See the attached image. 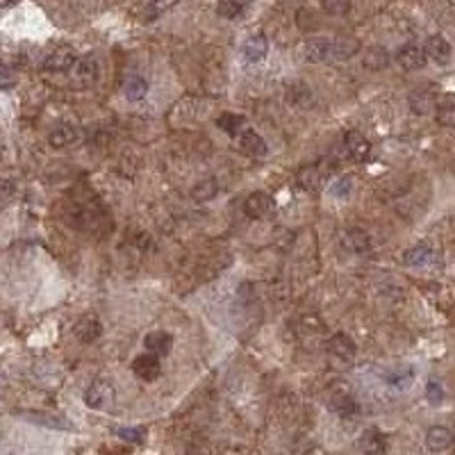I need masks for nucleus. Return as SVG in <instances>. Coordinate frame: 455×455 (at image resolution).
I'll list each match as a JSON object with an SVG mask.
<instances>
[{"label": "nucleus", "instance_id": "nucleus-1", "mask_svg": "<svg viewBox=\"0 0 455 455\" xmlns=\"http://www.w3.org/2000/svg\"><path fill=\"white\" fill-rule=\"evenodd\" d=\"M114 401V387L108 380H96L91 382V387L84 392V403L91 410H105Z\"/></svg>", "mask_w": 455, "mask_h": 455}, {"label": "nucleus", "instance_id": "nucleus-2", "mask_svg": "<svg viewBox=\"0 0 455 455\" xmlns=\"http://www.w3.org/2000/svg\"><path fill=\"white\" fill-rule=\"evenodd\" d=\"M435 105H437V89L430 87V84H426V87H417L410 94V110L415 114H419V116L430 114L432 110H435Z\"/></svg>", "mask_w": 455, "mask_h": 455}, {"label": "nucleus", "instance_id": "nucleus-3", "mask_svg": "<svg viewBox=\"0 0 455 455\" xmlns=\"http://www.w3.org/2000/svg\"><path fill=\"white\" fill-rule=\"evenodd\" d=\"M132 371H134V376H137L139 380H144V382L158 380V378H160V373H162L160 358H158V355H153V353H148V351H146L144 355L134 358V362H132Z\"/></svg>", "mask_w": 455, "mask_h": 455}, {"label": "nucleus", "instance_id": "nucleus-4", "mask_svg": "<svg viewBox=\"0 0 455 455\" xmlns=\"http://www.w3.org/2000/svg\"><path fill=\"white\" fill-rule=\"evenodd\" d=\"M396 62H398V66L405 71H421L426 66V62H428V57L423 53V46L405 44L403 48H398Z\"/></svg>", "mask_w": 455, "mask_h": 455}, {"label": "nucleus", "instance_id": "nucleus-5", "mask_svg": "<svg viewBox=\"0 0 455 455\" xmlns=\"http://www.w3.org/2000/svg\"><path fill=\"white\" fill-rule=\"evenodd\" d=\"M234 139H237L239 151H244L246 155H251V158H265V155L269 153L267 141L262 139L255 130H251V127H244Z\"/></svg>", "mask_w": 455, "mask_h": 455}, {"label": "nucleus", "instance_id": "nucleus-6", "mask_svg": "<svg viewBox=\"0 0 455 455\" xmlns=\"http://www.w3.org/2000/svg\"><path fill=\"white\" fill-rule=\"evenodd\" d=\"M75 60H77V53L73 51V48L62 46V48H55V51L46 57L44 69L51 71V73H66V71H71V66L75 64Z\"/></svg>", "mask_w": 455, "mask_h": 455}, {"label": "nucleus", "instance_id": "nucleus-7", "mask_svg": "<svg viewBox=\"0 0 455 455\" xmlns=\"http://www.w3.org/2000/svg\"><path fill=\"white\" fill-rule=\"evenodd\" d=\"M275 203L273 198L265 194V191H255L244 201V214L251 217V219H265L273 212Z\"/></svg>", "mask_w": 455, "mask_h": 455}, {"label": "nucleus", "instance_id": "nucleus-8", "mask_svg": "<svg viewBox=\"0 0 455 455\" xmlns=\"http://www.w3.org/2000/svg\"><path fill=\"white\" fill-rule=\"evenodd\" d=\"M344 148H346L348 158H353L355 162H365L369 155H371V141L358 130H351L344 134Z\"/></svg>", "mask_w": 455, "mask_h": 455}, {"label": "nucleus", "instance_id": "nucleus-9", "mask_svg": "<svg viewBox=\"0 0 455 455\" xmlns=\"http://www.w3.org/2000/svg\"><path fill=\"white\" fill-rule=\"evenodd\" d=\"M423 53H426V57H430L435 64H439V66H446V64L451 62L453 48H451L449 41L442 37V34H432V37H428V41H426Z\"/></svg>", "mask_w": 455, "mask_h": 455}, {"label": "nucleus", "instance_id": "nucleus-10", "mask_svg": "<svg viewBox=\"0 0 455 455\" xmlns=\"http://www.w3.org/2000/svg\"><path fill=\"white\" fill-rule=\"evenodd\" d=\"M328 353L332 358H337L339 362H353L355 353H358V346L355 341L346 335V332H337L328 339Z\"/></svg>", "mask_w": 455, "mask_h": 455}, {"label": "nucleus", "instance_id": "nucleus-11", "mask_svg": "<svg viewBox=\"0 0 455 455\" xmlns=\"http://www.w3.org/2000/svg\"><path fill=\"white\" fill-rule=\"evenodd\" d=\"M71 71H73V77L77 80V84H80V87H87V84L96 82L98 62L94 60V57H77L75 64L71 66Z\"/></svg>", "mask_w": 455, "mask_h": 455}, {"label": "nucleus", "instance_id": "nucleus-12", "mask_svg": "<svg viewBox=\"0 0 455 455\" xmlns=\"http://www.w3.org/2000/svg\"><path fill=\"white\" fill-rule=\"evenodd\" d=\"M453 444V432L444 426H432V428L426 432V449L430 453H442L446 449H451Z\"/></svg>", "mask_w": 455, "mask_h": 455}, {"label": "nucleus", "instance_id": "nucleus-13", "mask_svg": "<svg viewBox=\"0 0 455 455\" xmlns=\"http://www.w3.org/2000/svg\"><path fill=\"white\" fill-rule=\"evenodd\" d=\"M303 55H305V62H310V64L328 62L330 60V39L315 37V39L305 41Z\"/></svg>", "mask_w": 455, "mask_h": 455}, {"label": "nucleus", "instance_id": "nucleus-14", "mask_svg": "<svg viewBox=\"0 0 455 455\" xmlns=\"http://www.w3.org/2000/svg\"><path fill=\"white\" fill-rule=\"evenodd\" d=\"M73 332L82 344H91V341H96L103 335V323L98 321L96 317H82L80 321L75 323Z\"/></svg>", "mask_w": 455, "mask_h": 455}, {"label": "nucleus", "instance_id": "nucleus-15", "mask_svg": "<svg viewBox=\"0 0 455 455\" xmlns=\"http://www.w3.org/2000/svg\"><path fill=\"white\" fill-rule=\"evenodd\" d=\"M144 346H146L148 353H153V355H158V358H162V355L171 353L173 337H171L169 332H164V330H153V332H148V335L144 337Z\"/></svg>", "mask_w": 455, "mask_h": 455}, {"label": "nucleus", "instance_id": "nucleus-16", "mask_svg": "<svg viewBox=\"0 0 455 455\" xmlns=\"http://www.w3.org/2000/svg\"><path fill=\"white\" fill-rule=\"evenodd\" d=\"M360 53V41L353 37H339L330 41V60L344 62Z\"/></svg>", "mask_w": 455, "mask_h": 455}, {"label": "nucleus", "instance_id": "nucleus-17", "mask_svg": "<svg viewBox=\"0 0 455 455\" xmlns=\"http://www.w3.org/2000/svg\"><path fill=\"white\" fill-rule=\"evenodd\" d=\"M358 449L365 453H382L387 449V439L378 428H367L358 439Z\"/></svg>", "mask_w": 455, "mask_h": 455}, {"label": "nucleus", "instance_id": "nucleus-18", "mask_svg": "<svg viewBox=\"0 0 455 455\" xmlns=\"http://www.w3.org/2000/svg\"><path fill=\"white\" fill-rule=\"evenodd\" d=\"M435 260H437V253L426 244H419L415 248H410V251H405V255H403V262L408 267H428Z\"/></svg>", "mask_w": 455, "mask_h": 455}, {"label": "nucleus", "instance_id": "nucleus-19", "mask_svg": "<svg viewBox=\"0 0 455 455\" xmlns=\"http://www.w3.org/2000/svg\"><path fill=\"white\" fill-rule=\"evenodd\" d=\"M341 244H344L346 251H351L355 255H365L369 253V248H371V239H369V234L365 230H348L344 232Z\"/></svg>", "mask_w": 455, "mask_h": 455}, {"label": "nucleus", "instance_id": "nucleus-20", "mask_svg": "<svg viewBox=\"0 0 455 455\" xmlns=\"http://www.w3.org/2000/svg\"><path fill=\"white\" fill-rule=\"evenodd\" d=\"M27 421L32 423H41V426H48V428H55V430H71L73 426L71 421H66V417L62 415H51V412H27Z\"/></svg>", "mask_w": 455, "mask_h": 455}, {"label": "nucleus", "instance_id": "nucleus-21", "mask_svg": "<svg viewBox=\"0 0 455 455\" xmlns=\"http://www.w3.org/2000/svg\"><path fill=\"white\" fill-rule=\"evenodd\" d=\"M75 139H77V127L71 123L57 125L55 130L48 134V144H51L53 148H66L73 144Z\"/></svg>", "mask_w": 455, "mask_h": 455}, {"label": "nucleus", "instance_id": "nucleus-22", "mask_svg": "<svg viewBox=\"0 0 455 455\" xmlns=\"http://www.w3.org/2000/svg\"><path fill=\"white\" fill-rule=\"evenodd\" d=\"M267 53H269V41L267 37H262V34H253L244 44V57H246V62H251V64L262 62Z\"/></svg>", "mask_w": 455, "mask_h": 455}, {"label": "nucleus", "instance_id": "nucleus-23", "mask_svg": "<svg viewBox=\"0 0 455 455\" xmlns=\"http://www.w3.org/2000/svg\"><path fill=\"white\" fill-rule=\"evenodd\" d=\"M330 408L337 412L341 419H353L360 415V405L353 396L348 394H335L330 401Z\"/></svg>", "mask_w": 455, "mask_h": 455}, {"label": "nucleus", "instance_id": "nucleus-24", "mask_svg": "<svg viewBox=\"0 0 455 455\" xmlns=\"http://www.w3.org/2000/svg\"><path fill=\"white\" fill-rule=\"evenodd\" d=\"M217 127L219 130H223L225 134H230V137H237V134L244 130L246 125V116H241V114H230L225 112L221 116L217 119Z\"/></svg>", "mask_w": 455, "mask_h": 455}, {"label": "nucleus", "instance_id": "nucleus-25", "mask_svg": "<svg viewBox=\"0 0 455 455\" xmlns=\"http://www.w3.org/2000/svg\"><path fill=\"white\" fill-rule=\"evenodd\" d=\"M248 5H251V0H219V3H217V14L221 19L234 21V19H239L241 14L248 10Z\"/></svg>", "mask_w": 455, "mask_h": 455}, {"label": "nucleus", "instance_id": "nucleus-26", "mask_svg": "<svg viewBox=\"0 0 455 455\" xmlns=\"http://www.w3.org/2000/svg\"><path fill=\"white\" fill-rule=\"evenodd\" d=\"M435 110H437V123L439 125H444V127L455 125V101H453V96L446 94L442 98H437Z\"/></svg>", "mask_w": 455, "mask_h": 455}, {"label": "nucleus", "instance_id": "nucleus-27", "mask_svg": "<svg viewBox=\"0 0 455 455\" xmlns=\"http://www.w3.org/2000/svg\"><path fill=\"white\" fill-rule=\"evenodd\" d=\"M123 94H125L127 101H132V103L144 101L146 94H148V82L144 80V77H139V75L127 77L125 87H123Z\"/></svg>", "mask_w": 455, "mask_h": 455}, {"label": "nucleus", "instance_id": "nucleus-28", "mask_svg": "<svg viewBox=\"0 0 455 455\" xmlns=\"http://www.w3.org/2000/svg\"><path fill=\"white\" fill-rule=\"evenodd\" d=\"M389 64V53L382 46H371L365 53V66L371 71H382Z\"/></svg>", "mask_w": 455, "mask_h": 455}, {"label": "nucleus", "instance_id": "nucleus-29", "mask_svg": "<svg viewBox=\"0 0 455 455\" xmlns=\"http://www.w3.org/2000/svg\"><path fill=\"white\" fill-rule=\"evenodd\" d=\"M219 194V184L214 177H208V180H201L196 184L194 189H191V196H194V201L198 203H205V201H212Z\"/></svg>", "mask_w": 455, "mask_h": 455}, {"label": "nucleus", "instance_id": "nucleus-30", "mask_svg": "<svg viewBox=\"0 0 455 455\" xmlns=\"http://www.w3.org/2000/svg\"><path fill=\"white\" fill-rule=\"evenodd\" d=\"M298 182H301L303 189H317L319 182H321V177H319V171L317 167H303L298 171Z\"/></svg>", "mask_w": 455, "mask_h": 455}, {"label": "nucleus", "instance_id": "nucleus-31", "mask_svg": "<svg viewBox=\"0 0 455 455\" xmlns=\"http://www.w3.org/2000/svg\"><path fill=\"white\" fill-rule=\"evenodd\" d=\"M385 380L394 387H408L412 380V369H394V371L385 373Z\"/></svg>", "mask_w": 455, "mask_h": 455}, {"label": "nucleus", "instance_id": "nucleus-32", "mask_svg": "<svg viewBox=\"0 0 455 455\" xmlns=\"http://www.w3.org/2000/svg\"><path fill=\"white\" fill-rule=\"evenodd\" d=\"M116 435L130 444H141L146 439V428H116Z\"/></svg>", "mask_w": 455, "mask_h": 455}, {"label": "nucleus", "instance_id": "nucleus-33", "mask_svg": "<svg viewBox=\"0 0 455 455\" xmlns=\"http://www.w3.org/2000/svg\"><path fill=\"white\" fill-rule=\"evenodd\" d=\"M426 398H428L430 405H439L444 401V389L435 378L428 380V385H426Z\"/></svg>", "mask_w": 455, "mask_h": 455}, {"label": "nucleus", "instance_id": "nucleus-34", "mask_svg": "<svg viewBox=\"0 0 455 455\" xmlns=\"http://www.w3.org/2000/svg\"><path fill=\"white\" fill-rule=\"evenodd\" d=\"M19 82L16 73H14V69L5 66V64H0V89L7 91V89H14Z\"/></svg>", "mask_w": 455, "mask_h": 455}, {"label": "nucleus", "instance_id": "nucleus-35", "mask_svg": "<svg viewBox=\"0 0 455 455\" xmlns=\"http://www.w3.org/2000/svg\"><path fill=\"white\" fill-rule=\"evenodd\" d=\"M348 7H351V0H323V10L328 14H335V16L346 14Z\"/></svg>", "mask_w": 455, "mask_h": 455}, {"label": "nucleus", "instance_id": "nucleus-36", "mask_svg": "<svg viewBox=\"0 0 455 455\" xmlns=\"http://www.w3.org/2000/svg\"><path fill=\"white\" fill-rule=\"evenodd\" d=\"M173 5H177V0H151V7H148V19L160 16L162 12L171 10Z\"/></svg>", "mask_w": 455, "mask_h": 455}, {"label": "nucleus", "instance_id": "nucleus-37", "mask_svg": "<svg viewBox=\"0 0 455 455\" xmlns=\"http://www.w3.org/2000/svg\"><path fill=\"white\" fill-rule=\"evenodd\" d=\"M12 196H14V182L10 177H0V203L10 201Z\"/></svg>", "mask_w": 455, "mask_h": 455}, {"label": "nucleus", "instance_id": "nucleus-38", "mask_svg": "<svg viewBox=\"0 0 455 455\" xmlns=\"http://www.w3.org/2000/svg\"><path fill=\"white\" fill-rule=\"evenodd\" d=\"M348 191H351V177H341L339 182L332 184V194L339 196V198H344Z\"/></svg>", "mask_w": 455, "mask_h": 455}, {"label": "nucleus", "instance_id": "nucleus-39", "mask_svg": "<svg viewBox=\"0 0 455 455\" xmlns=\"http://www.w3.org/2000/svg\"><path fill=\"white\" fill-rule=\"evenodd\" d=\"M14 3H16V0H0V7H10Z\"/></svg>", "mask_w": 455, "mask_h": 455}]
</instances>
